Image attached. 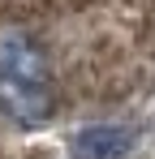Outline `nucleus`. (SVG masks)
<instances>
[{"label": "nucleus", "instance_id": "nucleus-1", "mask_svg": "<svg viewBox=\"0 0 155 159\" xmlns=\"http://www.w3.org/2000/svg\"><path fill=\"white\" fill-rule=\"evenodd\" d=\"M56 112V78L43 43L17 22L0 26V120L39 129Z\"/></svg>", "mask_w": 155, "mask_h": 159}, {"label": "nucleus", "instance_id": "nucleus-2", "mask_svg": "<svg viewBox=\"0 0 155 159\" xmlns=\"http://www.w3.org/2000/svg\"><path fill=\"white\" fill-rule=\"evenodd\" d=\"M138 146V129L125 120H95L69 138V159H125Z\"/></svg>", "mask_w": 155, "mask_h": 159}]
</instances>
